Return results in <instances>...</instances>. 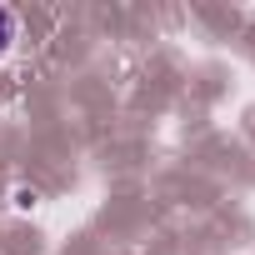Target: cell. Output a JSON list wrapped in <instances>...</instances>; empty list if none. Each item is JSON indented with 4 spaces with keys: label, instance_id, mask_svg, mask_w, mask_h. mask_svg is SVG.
Listing matches in <instances>:
<instances>
[{
    "label": "cell",
    "instance_id": "1",
    "mask_svg": "<svg viewBox=\"0 0 255 255\" xmlns=\"http://www.w3.org/2000/svg\"><path fill=\"white\" fill-rule=\"evenodd\" d=\"M10 40H15V10H5V5H0V55L10 50Z\"/></svg>",
    "mask_w": 255,
    "mask_h": 255
}]
</instances>
